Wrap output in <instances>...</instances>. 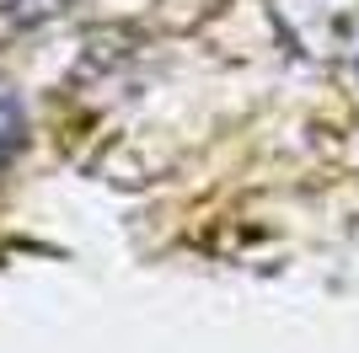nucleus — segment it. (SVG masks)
Segmentation results:
<instances>
[{
    "label": "nucleus",
    "mask_w": 359,
    "mask_h": 353,
    "mask_svg": "<svg viewBox=\"0 0 359 353\" xmlns=\"http://www.w3.org/2000/svg\"><path fill=\"white\" fill-rule=\"evenodd\" d=\"M16 139H22V107H16L11 91H0V161L11 155Z\"/></svg>",
    "instance_id": "nucleus-1"
}]
</instances>
